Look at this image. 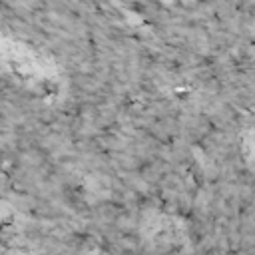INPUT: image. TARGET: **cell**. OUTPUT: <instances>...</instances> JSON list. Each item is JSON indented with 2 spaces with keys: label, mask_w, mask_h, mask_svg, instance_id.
<instances>
[{
  "label": "cell",
  "mask_w": 255,
  "mask_h": 255,
  "mask_svg": "<svg viewBox=\"0 0 255 255\" xmlns=\"http://www.w3.org/2000/svg\"><path fill=\"white\" fill-rule=\"evenodd\" d=\"M251 145H253V153H255V139H253V143H251Z\"/></svg>",
  "instance_id": "obj_1"
}]
</instances>
